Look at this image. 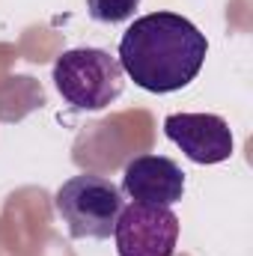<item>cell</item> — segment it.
<instances>
[{
  "label": "cell",
  "mask_w": 253,
  "mask_h": 256,
  "mask_svg": "<svg viewBox=\"0 0 253 256\" xmlns=\"http://www.w3.org/2000/svg\"><path fill=\"white\" fill-rule=\"evenodd\" d=\"M164 134L194 164H220L236 146L230 122L218 114H170L164 120Z\"/></svg>",
  "instance_id": "cell-5"
},
{
  "label": "cell",
  "mask_w": 253,
  "mask_h": 256,
  "mask_svg": "<svg viewBox=\"0 0 253 256\" xmlns=\"http://www.w3.org/2000/svg\"><path fill=\"white\" fill-rule=\"evenodd\" d=\"M140 0H86V12L98 24H120L134 15Z\"/></svg>",
  "instance_id": "cell-7"
},
{
  "label": "cell",
  "mask_w": 253,
  "mask_h": 256,
  "mask_svg": "<svg viewBox=\"0 0 253 256\" xmlns=\"http://www.w3.org/2000/svg\"><path fill=\"white\" fill-rule=\"evenodd\" d=\"M122 194L131 202H149V206H176L185 194V173L173 158L164 155H137L128 161L122 173Z\"/></svg>",
  "instance_id": "cell-6"
},
{
  "label": "cell",
  "mask_w": 253,
  "mask_h": 256,
  "mask_svg": "<svg viewBox=\"0 0 253 256\" xmlns=\"http://www.w3.org/2000/svg\"><path fill=\"white\" fill-rule=\"evenodd\" d=\"M206 33L176 12H149L120 39V66L146 92L185 90L206 63Z\"/></svg>",
  "instance_id": "cell-1"
},
{
  "label": "cell",
  "mask_w": 253,
  "mask_h": 256,
  "mask_svg": "<svg viewBox=\"0 0 253 256\" xmlns=\"http://www.w3.org/2000/svg\"><path fill=\"white\" fill-rule=\"evenodd\" d=\"M114 238L120 256H173L179 244V218L170 206L128 202L116 218Z\"/></svg>",
  "instance_id": "cell-4"
},
{
  "label": "cell",
  "mask_w": 253,
  "mask_h": 256,
  "mask_svg": "<svg viewBox=\"0 0 253 256\" xmlns=\"http://www.w3.org/2000/svg\"><path fill=\"white\" fill-rule=\"evenodd\" d=\"M54 86L74 110H104L126 86V72L116 57L102 48H72L54 63Z\"/></svg>",
  "instance_id": "cell-2"
},
{
  "label": "cell",
  "mask_w": 253,
  "mask_h": 256,
  "mask_svg": "<svg viewBox=\"0 0 253 256\" xmlns=\"http://www.w3.org/2000/svg\"><path fill=\"white\" fill-rule=\"evenodd\" d=\"M57 214L63 218L72 238H110L122 212V191L96 173L72 176L54 196Z\"/></svg>",
  "instance_id": "cell-3"
}]
</instances>
